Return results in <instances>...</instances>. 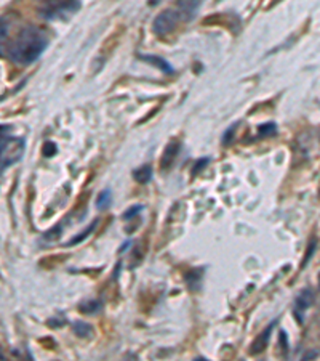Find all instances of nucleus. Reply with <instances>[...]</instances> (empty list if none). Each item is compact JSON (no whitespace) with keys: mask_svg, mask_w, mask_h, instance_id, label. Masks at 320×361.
<instances>
[{"mask_svg":"<svg viewBox=\"0 0 320 361\" xmlns=\"http://www.w3.org/2000/svg\"><path fill=\"white\" fill-rule=\"evenodd\" d=\"M48 47V37L37 26H26L18 32L14 41L10 42L7 57L17 64H31L37 61L45 48Z\"/></svg>","mask_w":320,"mask_h":361,"instance_id":"1","label":"nucleus"},{"mask_svg":"<svg viewBox=\"0 0 320 361\" xmlns=\"http://www.w3.org/2000/svg\"><path fill=\"white\" fill-rule=\"evenodd\" d=\"M24 138L12 135V126H0V174L24 155Z\"/></svg>","mask_w":320,"mask_h":361,"instance_id":"2","label":"nucleus"},{"mask_svg":"<svg viewBox=\"0 0 320 361\" xmlns=\"http://www.w3.org/2000/svg\"><path fill=\"white\" fill-rule=\"evenodd\" d=\"M82 3L80 2H48L40 8V14L42 18L48 19V21H54V19H66L77 13Z\"/></svg>","mask_w":320,"mask_h":361,"instance_id":"3","label":"nucleus"},{"mask_svg":"<svg viewBox=\"0 0 320 361\" xmlns=\"http://www.w3.org/2000/svg\"><path fill=\"white\" fill-rule=\"evenodd\" d=\"M181 14L174 8H167L163 10L159 17L154 19L152 23V31L157 34V36H167L172 31H174V28L178 26V23L181 21Z\"/></svg>","mask_w":320,"mask_h":361,"instance_id":"4","label":"nucleus"},{"mask_svg":"<svg viewBox=\"0 0 320 361\" xmlns=\"http://www.w3.org/2000/svg\"><path fill=\"white\" fill-rule=\"evenodd\" d=\"M314 300H316V294H314L312 289H303L301 293L298 294V297L294 299V316H297L299 323L303 321V315L306 313L308 309H311Z\"/></svg>","mask_w":320,"mask_h":361,"instance_id":"5","label":"nucleus"},{"mask_svg":"<svg viewBox=\"0 0 320 361\" xmlns=\"http://www.w3.org/2000/svg\"><path fill=\"white\" fill-rule=\"evenodd\" d=\"M179 150H181V143H178L177 140L170 142L168 145L165 146L162 156H160V169L168 170L170 167L173 166L174 159H177Z\"/></svg>","mask_w":320,"mask_h":361,"instance_id":"6","label":"nucleus"},{"mask_svg":"<svg viewBox=\"0 0 320 361\" xmlns=\"http://www.w3.org/2000/svg\"><path fill=\"white\" fill-rule=\"evenodd\" d=\"M276 323H277V321H272V323L269 324L268 328L264 329L257 339H254L252 347H250V355H258V353H261V352H264V350H266L268 344H269V339H271V333H272V329H274V326H276Z\"/></svg>","mask_w":320,"mask_h":361,"instance_id":"7","label":"nucleus"},{"mask_svg":"<svg viewBox=\"0 0 320 361\" xmlns=\"http://www.w3.org/2000/svg\"><path fill=\"white\" fill-rule=\"evenodd\" d=\"M200 8V2H178L177 10L181 14L183 19L186 21H191V19L196 17L197 10Z\"/></svg>","mask_w":320,"mask_h":361,"instance_id":"8","label":"nucleus"},{"mask_svg":"<svg viewBox=\"0 0 320 361\" xmlns=\"http://www.w3.org/2000/svg\"><path fill=\"white\" fill-rule=\"evenodd\" d=\"M139 60L154 64V66L159 68L160 71L165 72V74H173L174 72V69H173L172 64H170L167 60H163V58H160V57H156V55H139Z\"/></svg>","mask_w":320,"mask_h":361,"instance_id":"9","label":"nucleus"},{"mask_svg":"<svg viewBox=\"0 0 320 361\" xmlns=\"http://www.w3.org/2000/svg\"><path fill=\"white\" fill-rule=\"evenodd\" d=\"M152 169L151 166H141L138 167V169L133 170V179L137 180L138 183H141V185H144V183H149L152 180Z\"/></svg>","mask_w":320,"mask_h":361,"instance_id":"10","label":"nucleus"},{"mask_svg":"<svg viewBox=\"0 0 320 361\" xmlns=\"http://www.w3.org/2000/svg\"><path fill=\"white\" fill-rule=\"evenodd\" d=\"M79 309L80 311H82V313H87V315H94V313H98L99 310L103 309V302L101 300H85L82 302V304L79 305Z\"/></svg>","mask_w":320,"mask_h":361,"instance_id":"11","label":"nucleus"},{"mask_svg":"<svg viewBox=\"0 0 320 361\" xmlns=\"http://www.w3.org/2000/svg\"><path fill=\"white\" fill-rule=\"evenodd\" d=\"M72 329L74 333H76L79 338H87L93 333V328L90 326L88 323H82V321H76V323L72 324Z\"/></svg>","mask_w":320,"mask_h":361,"instance_id":"12","label":"nucleus"},{"mask_svg":"<svg viewBox=\"0 0 320 361\" xmlns=\"http://www.w3.org/2000/svg\"><path fill=\"white\" fill-rule=\"evenodd\" d=\"M97 225H98V220H94V222H93V224H92V225H90L87 230H85V231H82V233H80L79 236H76V238H74V240H71V241H69L66 246H74V244H79V242H80V241H83L85 238H88V236H90V233H92V231H93L94 228H97Z\"/></svg>","mask_w":320,"mask_h":361,"instance_id":"13","label":"nucleus"},{"mask_svg":"<svg viewBox=\"0 0 320 361\" xmlns=\"http://www.w3.org/2000/svg\"><path fill=\"white\" fill-rule=\"evenodd\" d=\"M259 135L261 137H272L277 133V126L274 122H268V124H263V126H259L258 128Z\"/></svg>","mask_w":320,"mask_h":361,"instance_id":"14","label":"nucleus"},{"mask_svg":"<svg viewBox=\"0 0 320 361\" xmlns=\"http://www.w3.org/2000/svg\"><path fill=\"white\" fill-rule=\"evenodd\" d=\"M109 202H111V190H103L98 195V199H97L98 209H106Z\"/></svg>","mask_w":320,"mask_h":361,"instance_id":"15","label":"nucleus"},{"mask_svg":"<svg viewBox=\"0 0 320 361\" xmlns=\"http://www.w3.org/2000/svg\"><path fill=\"white\" fill-rule=\"evenodd\" d=\"M237 127H239V122L232 124L231 127H228V130L224 132V135H223V143H224V145H229V143L234 140V135H236V128Z\"/></svg>","mask_w":320,"mask_h":361,"instance_id":"16","label":"nucleus"},{"mask_svg":"<svg viewBox=\"0 0 320 361\" xmlns=\"http://www.w3.org/2000/svg\"><path fill=\"white\" fill-rule=\"evenodd\" d=\"M8 21L7 18H0V42H3L8 37Z\"/></svg>","mask_w":320,"mask_h":361,"instance_id":"17","label":"nucleus"},{"mask_svg":"<svg viewBox=\"0 0 320 361\" xmlns=\"http://www.w3.org/2000/svg\"><path fill=\"white\" fill-rule=\"evenodd\" d=\"M57 151H58V146L54 145L53 142H47V143H45V145H43V155L47 156V157L54 156V155H57Z\"/></svg>","mask_w":320,"mask_h":361,"instance_id":"18","label":"nucleus"},{"mask_svg":"<svg viewBox=\"0 0 320 361\" xmlns=\"http://www.w3.org/2000/svg\"><path fill=\"white\" fill-rule=\"evenodd\" d=\"M141 211H143V206H141V204L133 206L132 209H128L127 212H125V214H123V220H130V219H132V217H137Z\"/></svg>","mask_w":320,"mask_h":361,"instance_id":"19","label":"nucleus"},{"mask_svg":"<svg viewBox=\"0 0 320 361\" xmlns=\"http://www.w3.org/2000/svg\"><path fill=\"white\" fill-rule=\"evenodd\" d=\"M316 249H317V241H316V240H314V241L311 242V244H309V251H308V254H306V257H304L303 266H306V265H308V262H309V260H311V257H312V254H314V252H316Z\"/></svg>","mask_w":320,"mask_h":361,"instance_id":"20","label":"nucleus"},{"mask_svg":"<svg viewBox=\"0 0 320 361\" xmlns=\"http://www.w3.org/2000/svg\"><path fill=\"white\" fill-rule=\"evenodd\" d=\"M208 162H210V159H208V157H202V159H199V161L196 162V166H194L192 175H196V174H197V172H200V170H202V169H203V166H207V164H208Z\"/></svg>","mask_w":320,"mask_h":361,"instance_id":"21","label":"nucleus"},{"mask_svg":"<svg viewBox=\"0 0 320 361\" xmlns=\"http://www.w3.org/2000/svg\"><path fill=\"white\" fill-rule=\"evenodd\" d=\"M301 361H319V350H311V352H308Z\"/></svg>","mask_w":320,"mask_h":361,"instance_id":"22","label":"nucleus"},{"mask_svg":"<svg viewBox=\"0 0 320 361\" xmlns=\"http://www.w3.org/2000/svg\"><path fill=\"white\" fill-rule=\"evenodd\" d=\"M279 340H280V347H282V350H288V340H287V334H285V331H280Z\"/></svg>","mask_w":320,"mask_h":361,"instance_id":"23","label":"nucleus"},{"mask_svg":"<svg viewBox=\"0 0 320 361\" xmlns=\"http://www.w3.org/2000/svg\"><path fill=\"white\" fill-rule=\"evenodd\" d=\"M123 361H138V358L134 357V355H127V357H125Z\"/></svg>","mask_w":320,"mask_h":361,"instance_id":"24","label":"nucleus"},{"mask_svg":"<svg viewBox=\"0 0 320 361\" xmlns=\"http://www.w3.org/2000/svg\"><path fill=\"white\" fill-rule=\"evenodd\" d=\"M194 361H208V360H205V358H196Z\"/></svg>","mask_w":320,"mask_h":361,"instance_id":"25","label":"nucleus"}]
</instances>
